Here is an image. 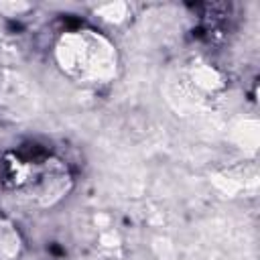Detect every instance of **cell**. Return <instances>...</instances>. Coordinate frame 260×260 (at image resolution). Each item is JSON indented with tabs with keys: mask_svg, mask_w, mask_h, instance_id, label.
Here are the masks:
<instances>
[{
	"mask_svg": "<svg viewBox=\"0 0 260 260\" xmlns=\"http://www.w3.org/2000/svg\"><path fill=\"white\" fill-rule=\"evenodd\" d=\"M6 183L18 191L22 197H28L30 201H53L55 197H61L65 191L67 173L65 169L47 156H35V158H16L14 162H6Z\"/></svg>",
	"mask_w": 260,
	"mask_h": 260,
	"instance_id": "cell-1",
	"label": "cell"
},
{
	"mask_svg": "<svg viewBox=\"0 0 260 260\" xmlns=\"http://www.w3.org/2000/svg\"><path fill=\"white\" fill-rule=\"evenodd\" d=\"M63 53L61 63L69 75L87 83H102L114 75V53L112 47L98 37H69L59 47Z\"/></svg>",
	"mask_w": 260,
	"mask_h": 260,
	"instance_id": "cell-2",
	"label": "cell"
}]
</instances>
